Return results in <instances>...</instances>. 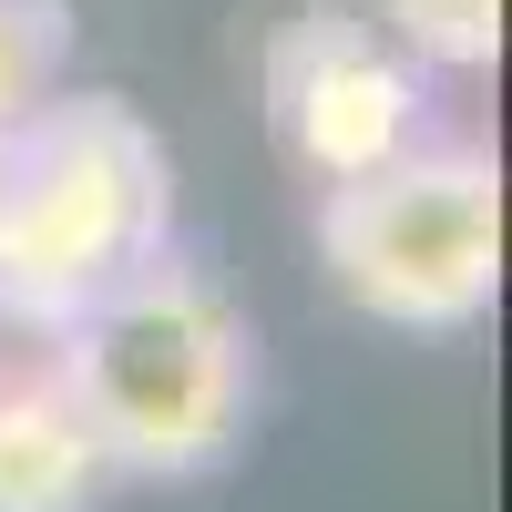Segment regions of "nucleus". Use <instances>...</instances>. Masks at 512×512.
I'll return each mask as SVG.
<instances>
[{
  "label": "nucleus",
  "mask_w": 512,
  "mask_h": 512,
  "mask_svg": "<svg viewBox=\"0 0 512 512\" xmlns=\"http://www.w3.org/2000/svg\"><path fill=\"white\" fill-rule=\"evenodd\" d=\"M52 390L82 410L113 482H195L256 420V328L195 256H144L52 328Z\"/></svg>",
  "instance_id": "f257e3e1"
},
{
  "label": "nucleus",
  "mask_w": 512,
  "mask_h": 512,
  "mask_svg": "<svg viewBox=\"0 0 512 512\" xmlns=\"http://www.w3.org/2000/svg\"><path fill=\"white\" fill-rule=\"evenodd\" d=\"M175 246V154L123 93H52L0 134V318L52 338Z\"/></svg>",
  "instance_id": "f03ea898"
},
{
  "label": "nucleus",
  "mask_w": 512,
  "mask_h": 512,
  "mask_svg": "<svg viewBox=\"0 0 512 512\" xmlns=\"http://www.w3.org/2000/svg\"><path fill=\"white\" fill-rule=\"evenodd\" d=\"M318 267L400 338L482 328L502 297V164L431 134L349 185H318Z\"/></svg>",
  "instance_id": "7ed1b4c3"
},
{
  "label": "nucleus",
  "mask_w": 512,
  "mask_h": 512,
  "mask_svg": "<svg viewBox=\"0 0 512 512\" xmlns=\"http://www.w3.org/2000/svg\"><path fill=\"white\" fill-rule=\"evenodd\" d=\"M267 93V134L308 185H349L369 164L431 144V72H420L390 31L349 0H308L267 31L256 62Z\"/></svg>",
  "instance_id": "20e7f679"
},
{
  "label": "nucleus",
  "mask_w": 512,
  "mask_h": 512,
  "mask_svg": "<svg viewBox=\"0 0 512 512\" xmlns=\"http://www.w3.org/2000/svg\"><path fill=\"white\" fill-rule=\"evenodd\" d=\"M103 451L82 410L52 390V369L0 379V512H93L103 502Z\"/></svg>",
  "instance_id": "39448f33"
},
{
  "label": "nucleus",
  "mask_w": 512,
  "mask_h": 512,
  "mask_svg": "<svg viewBox=\"0 0 512 512\" xmlns=\"http://www.w3.org/2000/svg\"><path fill=\"white\" fill-rule=\"evenodd\" d=\"M72 72V0H0V134L41 113Z\"/></svg>",
  "instance_id": "423d86ee"
},
{
  "label": "nucleus",
  "mask_w": 512,
  "mask_h": 512,
  "mask_svg": "<svg viewBox=\"0 0 512 512\" xmlns=\"http://www.w3.org/2000/svg\"><path fill=\"white\" fill-rule=\"evenodd\" d=\"M379 31L420 72H492L502 62V0H379Z\"/></svg>",
  "instance_id": "0eeeda50"
}]
</instances>
